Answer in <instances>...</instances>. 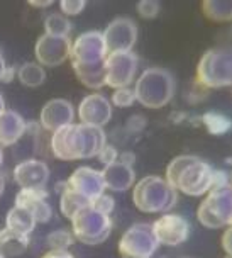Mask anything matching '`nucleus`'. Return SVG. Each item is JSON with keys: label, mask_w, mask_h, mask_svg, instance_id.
Segmentation results:
<instances>
[{"label": "nucleus", "mask_w": 232, "mask_h": 258, "mask_svg": "<svg viewBox=\"0 0 232 258\" xmlns=\"http://www.w3.org/2000/svg\"><path fill=\"white\" fill-rule=\"evenodd\" d=\"M17 77H19L21 84L26 87H39L46 80V72L43 64L39 63H24L17 70Z\"/></svg>", "instance_id": "393cba45"}, {"label": "nucleus", "mask_w": 232, "mask_h": 258, "mask_svg": "<svg viewBox=\"0 0 232 258\" xmlns=\"http://www.w3.org/2000/svg\"><path fill=\"white\" fill-rule=\"evenodd\" d=\"M14 180L21 188L43 190L49 180V168L41 160H24L14 168Z\"/></svg>", "instance_id": "2eb2a0df"}, {"label": "nucleus", "mask_w": 232, "mask_h": 258, "mask_svg": "<svg viewBox=\"0 0 232 258\" xmlns=\"http://www.w3.org/2000/svg\"><path fill=\"white\" fill-rule=\"evenodd\" d=\"M53 4V0H29V6L32 7H48Z\"/></svg>", "instance_id": "4c0bfd02"}, {"label": "nucleus", "mask_w": 232, "mask_h": 258, "mask_svg": "<svg viewBox=\"0 0 232 258\" xmlns=\"http://www.w3.org/2000/svg\"><path fill=\"white\" fill-rule=\"evenodd\" d=\"M107 145L105 133L102 127L88 124H69L53 133L51 150L58 160H83L99 156L102 148Z\"/></svg>", "instance_id": "f03ea898"}, {"label": "nucleus", "mask_w": 232, "mask_h": 258, "mask_svg": "<svg viewBox=\"0 0 232 258\" xmlns=\"http://www.w3.org/2000/svg\"><path fill=\"white\" fill-rule=\"evenodd\" d=\"M203 124H205L207 131L215 136L225 135V133H229L232 129L230 119L219 112H207L205 116H203Z\"/></svg>", "instance_id": "bb28decb"}, {"label": "nucleus", "mask_w": 232, "mask_h": 258, "mask_svg": "<svg viewBox=\"0 0 232 258\" xmlns=\"http://www.w3.org/2000/svg\"><path fill=\"white\" fill-rule=\"evenodd\" d=\"M73 117H75V110H73L71 102L64 99H53L41 110V126L46 131L54 133L73 124Z\"/></svg>", "instance_id": "f3484780"}, {"label": "nucleus", "mask_w": 232, "mask_h": 258, "mask_svg": "<svg viewBox=\"0 0 232 258\" xmlns=\"http://www.w3.org/2000/svg\"><path fill=\"white\" fill-rule=\"evenodd\" d=\"M90 206L94 207L95 211H99V213L110 216V213H112L115 207V201H114V197H110L109 194L104 192V194H100L99 197H95Z\"/></svg>", "instance_id": "c756f323"}, {"label": "nucleus", "mask_w": 232, "mask_h": 258, "mask_svg": "<svg viewBox=\"0 0 232 258\" xmlns=\"http://www.w3.org/2000/svg\"><path fill=\"white\" fill-rule=\"evenodd\" d=\"M2 163H4V150H2V146H0V167H2Z\"/></svg>", "instance_id": "79ce46f5"}, {"label": "nucleus", "mask_w": 232, "mask_h": 258, "mask_svg": "<svg viewBox=\"0 0 232 258\" xmlns=\"http://www.w3.org/2000/svg\"><path fill=\"white\" fill-rule=\"evenodd\" d=\"M117 161H120V163H126V165H129V167H132V163L136 161V155L131 153V151H124V153L119 156Z\"/></svg>", "instance_id": "c9c22d12"}, {"label": "nucleus", "mask_w": 232, "mask_h": 258, "mask_svg": "<svg viewBox=\"0 0 232 258\" xmlns=\"http://www.w3.org/2000/svg\"><path fill=\"white\" fill-rule=\"evenodd\" d=\"M44 27H46V34L66 38L73 26L68 17L63 16V14H49L44 21Z\"/></svg>", "instance_id": "a878e982"}, {"label": "nucleus", "mask_w": 232, "mask_h": 258, "mask_svg": "<svg viewBox=\"0 0 232 258\" xmlns=\"http://www.w3.org/2000/svg\"><path fill=\"white\" fill-rule=\"evenodd\" d=\"M99 160L105 165V167H107V165H110V163H114V161H117L119 160L117 148H115L114 145H105L104 148H102L100 153H99Z\"/></svg>", "instance_id": "473e14b6"}, {"label": "nucleus", "mask_w": 232, "mask_h": 258, "mask_svg": "<svg viewBox=\"0 0 232 258\" xmlns=\"http://www.w3.org/2000/svg\"><path fill=\"white\" fill-rule=\"evenodd\" d=\"M136 100L144 107L161 109L171 100L175 94V80L173 75L160 67L147 68L141 73L134 85Z\"/></svg>", "instance_id": "39448f33"}, {"label": "nucleus", "mask_w": 232, "mask_h": 258, "mask_svg": "<svg viewBox=\"0 0 232 258\" xmlns=\"http://www.w3.org/2000/svg\"><path fill=\"white\" fill-rule=\"evenodd\" d=\"M29 246V236L12 229H2L0 231V253L4 256H17L22 255Z\"/></svg>", "instance_id": "412c9836"}, {"label": "nucleus", "mask_w": 232, "mask_h": 258, "mask_svg": "<svg viewBox=\"0 0 232 258\" xmlns=\"http://www.w3.org/2000/svg\"><path fill=\"white\" fill-rule=\"evenodd\" d=\"M105 41L107 53H120V51H132L134 44L137 41V27L132 19L119 17L107 26L102 32Z\"/></svg>", "instance_id": "9b49d317"}, {"label": "nucleus", "mask_w": 232, "mask_h": 258, "mask_svg": "<svg viewBox=\"0 0 232 258\" xmlns=\"http://www.w3.org/2000/svg\"><path fill=\"white\" fill-rule=\"evenodd\" d=\"M137 14L144 19H154L160 14V4L156 0H141L137 4Z\"/></svg>", "instance_id": "7c9ffc66"}, {"label": "nucleus", "mask_w": 232, "mask_h": 258, "mask_svg": "<svg viewBox=\"0 0 232 258\" xmlns=\"http://www.w3.org/2000/svg\"><path fill=\"white\" fill-rule=\"evenodd\" d=\"M222 248H224V251L232 258V224L227 226V229L224 231V234H222Z\"/></svg>", "instance_id": "72a5a7b5"}, {"label": "nucleus", "mask_w": 232, "mask_h": 258, "mask_svg": "<svg viewBox=\"0 0 232 258\" xmlns=\"http://www.w3.org/2000/svg\"><path fill=\"white\" fill-rule=\"evenodd\" d=\"M0 258H7V256H4V255H2V253H0Z\"/></svg>", "instance_id": "c03bdc74"}, {"label": "nucleus", "mask_w": 232, "mask_h": 258, "mask_svg": "<svg viewBox=\"0 0 232 258\" xmlns=\"http://www.w3.org/2000/svg\"><path fill=\"white\" fill-rule=\"evenodd\" d=\"M156 239L160 245L178 246L188 239L190 224L183 216L178 214H163L152 223Z\"/></svg>", "instance_id": "f8f14e48"}, {"label": "nucleus", "mask_w": 232, "mask_h": 258, "mask_svg": "<svg viewBox=\"0 0 232 258\" xmlns=\"http://www.w3.org/2000/svg\"><path fill=\"white\" fill-rule=\"evenodd\" d=\"M69 221H71V233L83 245H100L112 231V221L109 216L95 211L92 206L83 207Z\"/></svg>", "instance_id": "0eeeda50"}, {"label": "nucleus", "mask_w": 232, "mask_h": 258, "mask_svg": "<svg viewBox=\"0 0 232 258\" xmlns=\"http://www.w3.org/2000/svg\"><path fill=\"white\" fill-rule=\"evenodd\" d=\"M85 0H61L59 9H61L63 16H78L83 9H85Z\"/></svg>", "instance_id": "2f4dec72"}, {"label": "nucleus", "mask_w": 232, "mask_h": 258, "mask_svg": "<svg viewBox=\"0 0 232 258\" xmlns=\"http://www.w3.org/2000/svg\"><path fill=\"white\" fill-rule=\"evenodd\" d=\"M229 258H230V256H229Z\"/></svg>", "instance_id": "49530a36"}, {"label": "nucleus", "mask_w": 232, "mask_h": 258, "mask_svg": "<svg viewBox=\"0 0 232 258\" xmlns=\"http://www.w3.org/2000/svg\"><path fill=\"white\" fill-rule=\"evenodd\" d=\"M92 204L90 199H87L85 196H82V194H78L75 190H71V188H64L61 192V199H59V207H61V213L64 218L71 219L73 216H75L78 211H82L83 207H88Z\"/></svg>", "instance_id": "5701e85b"}, {"label": "nucleus", "mask_w": 232, "mask_h": 258, "mask_svg": "<svg viewBox=\"0 0 232 258\" xmlns=\"http://www.w3.org/2000/svg\"><path fill=\"white\" fill-rule=\"evenodd\" d=\"M137 56L132 51L107 54V85L112 89H124L134 82L137 72Z\"/></svg>", "instance_id": "9d476101"}, {"label": "nucleus", "mask_w": 232, "mask_h": 258, "mask_svg": "<svg viewBox=\"0 0 232 258\" xmlns=\"http://www.w3.org/2000/svg\"><path fill=\"white\" fill-rule=\"evenodd\" d=\"M158 246L160 243L156 239L152 224L137 223L120 236L119 253L122 258H151Z\"/></svg>", "instance_id": "1a4fd4ad"}, {"label": "nucleus", "mask_w": 232, "mask_h": 258, "mask_svg": "<svg viewBox=\"0 0 232 258\" xmlns=\"http://www.w3.org/2000/svg\"><path fill=\"white\" fill-rule=\"evenodd\" d=\"M6 68H7V64L2 58V51H0V82H2V78H4V72H6Z\"/></svg>", "instance_id": "58836bf2"}, {"label": "nucleus", "mask_w": 232, "mask_h": 258, "mask_svg": "<svg viewBox=\"0 0 232 258\" xmlns=\"http://www.w3.org/2000/svg\"><path fill=\"white\" fill-rule=\"evenodd\" d=\"M136 102V94L132 89L124 87V89H115L112 94V104L115 107H129Z\"/></svg>", "instance_id": "c85d7f7f"}, {"label": "nucleus", "mask_w": 232, "mask_h": 258, "mask_svg": "<svg viewBox=\"0 0 232 258\" xmlns=\"http://www.w3.org/2000/svg\"><path fill=\"white\" fill-rule=\"evenodd\" d=\"M36 226V219L29 211L24 209V207L14 206L11 211L7 213L6 218V228L12 229V231L22 233V234H29L34 231Z\"/></svg>", "instance_id": "4be33fe9"}, {"label": "nucleus", "mask_w": 232, "mask_h": 258, "mask_svg": "<svg viewBox=\"0 0 232 258\" xmlns=\"http://www.w3.org/2000/svg\"><path fill=\"white\" fill-rule=\"evenodd\" d=\"M4 187H6V182H4V177H2V173H0V196L4 194Z\"/></svg>", "instance_id": "a19ab883"}, {"label": "nucleus", "mask_w": 232, "mask_h": 258, "mask_svg": "<svg viewBox=\"0 0 232 258\" xmlns=\"http://www.w3.org/2000/svg\"><path fill=\"white\" fill-rule=\"evenodd\" d=\"M16 206L24 207L34 216L36 223H48L53 218V209L48 204V190H34V188H21L16 197Z\"/></svg>", "instance_id": "a211bd4d"}, {"label": "nucleus", "mask_w": 232, "mask_h": 258, "mask_svg": "<svg viewBox=\"0 0 232 258\" xmlns=\"http://www.w3.org/2000/svg\"><path fill=\"white\" fill-rule=\"evenodd\" d=\"M6 110V102H4V97H2V94H0V114Z\"/></svg>", "instance_id": "ea45409f"}, {"label": "nucleus", "mask_w": 232, "mask_h": 258, "mask_svg": "<svg viewBox=\"0 0 232 258\" xmlns=\"http://www.w3.org/2000/svg\"><path fill=\"white\" fill-rule=\"evenodd\" d=\"M102 177H104L105 188L112 192H126L134 185L136 180V172L132 167L120 161H114V163L107 165L102 170Z\"/></svg>", "instance_id": "6ab92c4d"}, {"label": "nucleus", "mask_w": 232, "mask_h": 258, "mask_svg": "<svg viewBox=\"0 0 232 258\" xmlns=\"http://www.w3.org/2000/svg\"><path fill=\"white\" fill-rule=\"evenodd\" d=\"M43 258H75L68 250H51Z\"/></svg>", "instance_id": "f704fd0d"}, {"label": "nucleus", "mask_w": 232, "mask_h": 258, "mask_svg": "<svg viewBox=\"0 0 232 258\" xmlns=\"http://www.w3.org/2000/svg\"><path fill=\"white\" fill-rule=\"evenodd\" d=\"M51 250H68L75 241V234L68 229H58V231H51L46 238Z\"/></svg>", "instance_id": "cd10ccee"}, {"label": "nucleus", "mask_w": 232, "mask_h": 258, "mask_svg": "<svg viewBox=\"0 0 232 258\" xmlns=\"http://www.w3.org/2000/svg\"><path fill=\"white\" fill-rule=\"evenodd\" d=\"M202 11L213 22H229L232 21V0H205Z\"/></svg>", "instance_id": "b1692460"}, {"label": "nucleus", "mask_w": 232, "mask_h": 258, "mask_svg": "<svg viewBox=\"0 0 232 258\" xmlns=\"http://www.w3.org/2000/svg\"><path fill=\"white\" fill-rule=\"evenodd\" d=\"M107 48L102 32L87 31L71 43V67L78 80L88 89L107 85Z\"/></svg>", "instance_id": "f257e3e1"}, {"label": "nucleus", "mask_w": 232, "mask_h": 258, "mask_svg": "<svg viewBox=\"0 0 232 258\" xmlns=\"http://www.w3.org/2000/svg\"><path fill=\"white\" fill-rule=\"evenodd\" d=\"M197 218L208 229H219L230 224L232 219V188H210L197 209Z\"/></svg>", "instance_id": "6e6552de"}, {"label": "nucleus", "mask_w": 232, "mask_h": 258, "mask_svg": "<svg viewBox=\"0 0 232 258\" xmlns=\"http://www.w3.org/2000/svg\"><path fill=\"white\" fill-rule=\"evenodd\" d=\"M230 224H232V219H230Z\"/></svg>", "instance_id": "a18cd8bd"}, {"label": "nucleus", "mask_w": 232, "mask_h": 258, "mask_svg": "<svg viewBox=\"0 0 232 258\" xmlns=\"http://www.w3.org/2000/svg\"><path fill=\"white\" fill-rule=\"evenodd\" d=\"M78 117L83 124L104 127L112 119V102L102 94H90L78 105Z\"/></svg>", "instance_id": "4468645a"}, {"label": "nucleus", "mask_w": 232, "mask_h": 258, "mask_svg": "<svg viewBox=\"0 0 232 258\" xmlns=\"http://www.w3.org/2000/svg\"><path fill=\"white\" fill-rule=\"evenodd\" d=\"M16 67H7L6 68V72H4V78H2V82H6V84H9V82H12L14 80V77H16Z\"/></svg>", "instance_id": "e433bc0d"}, {"label": "nucleus", "mask_w": 232, "mask_h": 258, "mask_svg": "<svg viewBox=\"0 0 232 258\" xmlns=\"http://www.w3.org/2000/svg\"><path fill=\"white\" fill-rule=\"evenodd\" d=\"M197 80L208 89L232 87V46L203 53L197 67Z\"/></svg>", "instance_id": "423d86ee"}, {"label": "nucleus", "mask_w": 232, "mask_h": 258, "mask_svg": "<svg viewBox=\"0 0 232 258\" xmlns=\"http://www.w3.org/2000/svg\"><path fill=\"white\" fill-rule=\"evenodd\" d=\"M132 201L141 213H166L175 207L178 192L170 185L166 178L160 175H147L136 183L132 190Z\"/></svg>", "instance_id": "20e7f679"}, {"label": "nucleus", "mask_w": 232, "mask_h": 258, "mask_svg": "<svg viewBox=\"0 0 232 258\" xmlns=\"http://www.w3.org/2000/svg\"><path fill=\"white\" fill-rule=\"evenodd\" d=\"M229 183H230V188H232V173L229 175Z\"/></svg>", "instance_id": "37998d69"}, {"label": "nucleus", "mask_w": 232, "mask_h": 258, "mask_svg": "<svg viewBox=\"0 0 232 258\" xmlns=\"http://www.w3.org/2000/svg\"><path fill=\"white\" fill-rule=\"evenodd\" d=\"M166 180L176 192L185 196H205L212 188L213 170L205 160L193 155L176 156L166 168Z\"/></svg>", "instance_id": "7ed1b4c3"}, {"label": "nucleus", "mask_w": 232, "mask_h": 258, "mask_svg": "<svg viewBox=\"0 0 232 258\" xmlns=\"http://www.w3.org/2000/svg\"><path fill=\"white\" fill-rule=\"evenodd\" d=\"M27 124L16 110L6 109L0 114V146H12L26 133Z\"/></svg>", "instance_id": "aec40b11"}, {"label": "nucleus", "mask_w": 232, "mask_h": 258, "mask_svg": "<svg viewBox=\"0 0 232 258\" xmlns=\"http://www.w3.org/2000/svg\"><path fill=\"white\" fill-rule=\"evenodd\" d=\"M66 187L71 188L82 196H85L87 199L94 201L95 197H99L100 194L105 192L104 185V177L102 172L90 167H80L71 173V177L66 180Z\"/></svg>", "instance_id": "dca6fc26"}, {"label": "nucleus", "mask_w": 232, "mask_h": 258, "mask_svg": "<svg viewBox=\"0 0 232 258\" xmlns=\"http://www.w3.org/2000/svg\"><path fill=\"white\" fill-rule=\"evenodd\" d=\"M34 51L39 64H43V67H56V64H61L69 58L71 41H69L68 36L66 38H59V36L43 34L39 36Z\"/></svg>", "instance_id": "ddd939ff"}]
</instances>
